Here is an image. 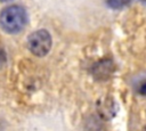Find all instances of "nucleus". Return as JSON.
<instances>
[{"label":"nucleus","instance_id":"obj_4","mask_svg":"<svg viewBox=\"0 0 146 131\" xmlns=\"http://www.w3.org/2000/svg\"><path fill=\"white\" fill-rule=\"evenodd\" d=\"M5 63H6V52H5V49L0 46V68L3 66Z\"/></svg>","mask_w":146,"mask_h":131},{"label":"nucleus","instance_id":"obj_6","mask_svg":"<svg viewBox=\"0 0 146 131\" xmlns=\"http://www.w3.org/2000/svg\"><path fill=\"white\" fill-rule=\"evenodd\" d=\"M0 1H8V0H0Z\"/></svg>","mask_w":146,"mask_h":131},{"label":"nucleus","instance_id":"obj_1","mask_svg":"<svg viewBox=\"0 0 146 131\" xmlns=\"http://www.w3.org/2000/svg\"><path fill=\"white\" fill-rule=\"evenodd\" d=\"M27 22V15L21 6H9L0 14V26L8 33H17L24 28Z\"/></svg>","mask_w":146,"mask_h":131},{"label":"nucleus","instance_id":"obj_5","mask_svg":"<svg viewBox=\"0 0 146 131\" xmlns=\"http://www.w3.org/2000/svg\"><path fill=\"white\" fill-rule=\"evenodd\" d=\"M138 91H139L140 95L146 96V81H143V82L139 84V87H138Z\"/></svg>","mask_w":146,"mask_h":131},{"label":"nucleus","instance_id":"obj_7","mask_svg":"<svg viewBox=\"0 0 146 131\" xmlns=\"http://www.w3.org/2000/svg\"><path fill=\"white\" fill-rule=\"evenodd\" d=\"M143 1H146V0H143Z\"/></svg>","mask_w":146,"mask_h":131},{"label":"nucleus","instance_id":"obj_3","mask_svg":"<svg viewBox=\"0 0 146 131\" xmlns=\"http://www.w3.org/2000/svg\"><path fill=\"white\" fill-rule=\"evenodd\" d=\"M106 1L107 5L113 9H121L131 2V0H106Z\"/></svg>","mask_w":146,"mask_h":131},{"label":"nucleus","instance_id":"obj_2","mask_svg":"<svg viewBox=\"0 0 146 131\" xmlns=\"http://www.w3.org/2000/svg\"><path fill=\"white\" fill-rule=\"evenodd\" d=\"M27 47L30 51L38 56H46L51 48V36L46 30H38L33 32L27 39Z\"/></svg>","mask_w":146,"mask_h":131}]
</instances>
